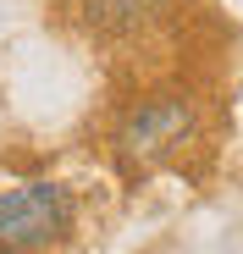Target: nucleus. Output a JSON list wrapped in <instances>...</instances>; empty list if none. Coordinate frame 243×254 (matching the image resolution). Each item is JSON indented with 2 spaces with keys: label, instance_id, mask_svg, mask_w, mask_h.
I'll use <instances>...</instances> for the list:
<instances>
[{
  "label": "nucleus",
  "instance_id": "f03ea898",
  "mask_svg": "<svg viewBox=\"0 0 243 254\" xmlns=\"http://www.w3.org/2000/svg\"><path fill=\"white\" fill-rule=\"evenodd\" d=\"M188 133H193V111L182 100H149V105H138L127 122H122V149L138 155V160H160Z\"/></svg>",
  "mask_w": 243,
  "mask_h": 254
},
{
  "label": "nucleus",
  "instance_id": "f257e3e1",
  "mask_svg": "<svg viewBox=\"0 0 243 254\" xmlns=\"http://www.w3.org/2000/svg\"><path fill=\"white\" fill-rule=\"evenodd\" d=\"M72 227V199L61 183H22L0 193V254H45Z\"/></svg>",
  "mask_w": 243,
  "mask_h": 254
},
{
  "label": "nucleus",
  "instance_id": "7ed1b4c3",
  "mask_svg": "<svg viewBox=\"0 0 243 254\" xmlns=\"http://www.w3.org/2000/svg\"><path fill=\"white\" fill-rule=\"evenodd\" d=\"M89 6H94V22L100 28H138L155 11V0H89Z\"/></svg>",
  "mask_w": 243,
  "mask_h": 254
}]
</instances>
